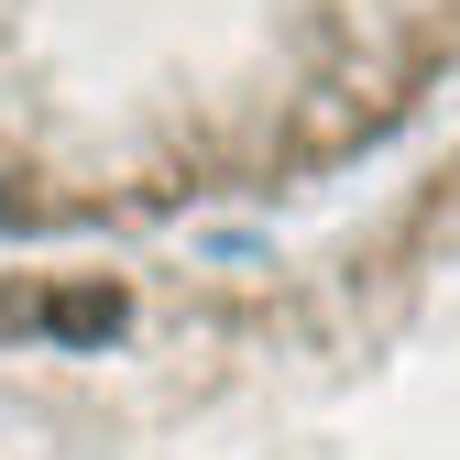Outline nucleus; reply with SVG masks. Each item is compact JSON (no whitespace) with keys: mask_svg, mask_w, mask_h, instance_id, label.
Returning a JSON list of instances; mask_svg holds the SVG:
<instances>
[{"mask_svg":"<svg viewBox=\"0 0 460 460\" xmlns=\"http://www.w3.org/2000/svg\"><path fill=\"white\" fill-rule=\"evenodd\" d=\"M460 121V0H0V263L263 242Z\"/></svg>","mask_w":460,"mask_h":460,"instance_id":"nucleus-2","label":"nucleus"},{"mask_svg":"<svg viewBox=\"0 0 460 460\" xmlns=\"http://www.w3.org/2000/svg\"><path fill=\"white\" fill-rule=\"evenodd\" d=\"M0 460H460V121L318 230L0 263Z\"/></svg>","mask_w":460,"mask_h":460,"instance_id":"nucleus-1","label":"nucleus"}]
</instances>
